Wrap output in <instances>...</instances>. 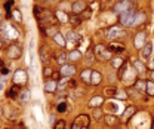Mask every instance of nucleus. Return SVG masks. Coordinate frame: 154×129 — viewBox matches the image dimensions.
<instances>
[{
	"instance_id": "obj_1",
	"label": "nucleus",
	"mask_w": 154,
	"mask_h": 129,
	"mask_svg": "<svg viewBox=\"0 0 154 129\" xmlns=\"http://www.w3.org/2000/svg\"><path fill=\"white\" fill-rule=\"evenodd\" d=\"M136 13H138V10H135L132 7L127 9V10H124V12H121L120 13V24L124 25V27H133L135 25Z\"/></svg>"
},
{
	"instance_id": "obj_2",
	"label": "nucleus",
	"mask_w": 154,
	"mask_h": 129,
	"mask_svg": "<svg viewBox=\"0 0 154 129\" xmlns=\"http://www.w3.org/2000/svg\"><path fill=\"white\" fill-rule=\"evenodd\" d=\"M71 129H89V116H84V114L78 116L74 120Z\"/></svg>"
},
{
	"instance_id": "obj_3",
	"label": "nucleus",
	"mask_w": 154,
	"mask_h": 129,
	"mask_svg": "<svg viewBox=\"0 0 154 129\" xmlns=\"http://www.w3.org/2000/svg\"><path fill=\"white\" fill-rule=\"evenodd\" d=\"M124 34H126V33H124V30H123L121 27H118V25L111 27V28L107 31V37H108V39H111V40L118 39V37H123Z\"/></svg>"
},
{
	"instance_id": "obj_4",
	"label": "nucleus",
	"mask_w": 154,
	"mask_h": 129,
	"mask_svg": "<svg viewBox=\"0 0 154 129\" xmlns=\"http://www.w3.org/2000/svg\"><path fill=\"white\" fill-rule=\"evenodd\" d=\"M130 3H132L130 0H120L118 3H115L114 6H113V12H115V13H121V12L130 9Z\"/></svg>"
},
{
	"instance_id": "obj_5",
	"label": "nucleus",
	"mask_w": 154,
	"mask_h": 129,
	"mask_svg": "<svg viewBox=\"0 0 154 129\" xmlns=\"http://www.w3.org/2000/svg\"><path fill=\"white\" fill-rule=\"evenodd\" d=\"M95 52H96V55H98L99 58H102V59H110V58H111V50H110V49L107 50L104 44H98L96 49H95Z\"/></svg>"
},
{
	"instance_id": "obj_6",
	"label": "nucleus",
	"mask_w": 154,
	"mask_h": 129,
	"mask_svg": "<svg viewBox=\"0 0 154 129\" xmlns=\"http://www.w3.org/2000/svg\"><path fill=\"white\" fill-rule=\"evenodd\" d=\"M61 76H64V77H70V76H73L74 73H76V67L74 65H71V64H64L62 67H61Z\"/></svg>"
},
{
	"instance_id": "obj_7",
	"label": "nucleus",
	"mask_w": 154,
	"mask_h": 129,
	"mask_svg": "<svg viewBox=\"0 0 154 129\" xmlns=\"http://www.w3.org/2000/svg\"><path fill=\"white\" fill-rule=\"evenodd\" d=\"M7 55H9V58H12V59L18 58V56L21 55V46H19V44H12V46L9 47V50H7Z\"/></svg>"
},
{
	"instance_id": "obj_8",
	"label": "nucleus",
	"mask_w": 154,
	"mask_h": 129,
	"mask_svg": "<svg viewBox=\"0 0 154 129\" xmlns=\"http://www.w3.org/2000/svg\"><path fill=\"white\" fill-rule=\"evenodd\" d=\"M25 82H27V74H25V71L18 70L16 74H15V83H16V85H24Z\"/></svg>"
},
{
	"instance_id": "obj_9",
	"label": "nucleus",
	"mask_w": 154,
	"mask_h": 129,
	"mask_svg": "<svg viewBox=\"0 0 154 129\" xmlns=\"http://www.w3.org/2000/svg\"><path fill=\"white\" fill-rule=\"evenodd\" d=\"M86 9V3L84 1H74L73 4H71V10L74 12V13H81L83 10Z\"/></svg>"
},
{
	"instance_id": "obj_10",
	"label": "nucleus",
	"mask_w": 154,
	"mask_h": 129,
	"mask_svg": "<svg viewBox=\"0 0 154 129\" xmlns=\"http://www.w3.org/2000/svg\"><path fill=\"white\" fill-rule=\"evenodd\" d=\"M145 46V33H138L135 36V47H144Z\"/></svg>"
},
{
	"instance_id": "obj_11",
	"label": "nucleus",
	"mask_w": 154,
	"mask_h": 129,
	"mask_svg": "<svg viewBox=\"0 0 154 129\" xmlns=\"http://www.w3.org/2000/svg\"><path fill=\"white\" fill-rule=\"evenodd\" d=\"M151 53H153V44H151L150 42L145 43V46L142 47V58L148 59V58L151 56Z\"/></svg>"
},
{
	"instance_id": "obj_12",
	"label": "nucleus",
	"mask_w": 154,
	"mask_h": 129,
	"mask_svg": "<svg viewBox=\"0 0 154 129\" xmlns=\"http://www.w3.org/2000/svg\"><path fill=\"white\" fill-rule=\"evenodd\" d=\"M102 102H104V98H102V96H93V98L89 101V105H90L92 108H98Z\"/></svg>"
},
{
	"instance_id": "obj_13",
	"label": "nucleus",
	"mask_w": 154,
	"mask_h": 129,
	"mask_svg": "<svg viewBox=\"0 0 154 129\" xmlns=\"http://www.w3.org/2000/svg\"><path fill=\"white\" fill-rule=\"evenodd\" d=\"M56 87H58L56 80H49V82H46V85H44V90H46V92H55Z\"/></svg>"
},
{
	"instance_id": "obj_14",
	"label": "nucleus",
	"mask_w": 154,
	"mask_h": 129,
	"mask_svg": "<svg viewBox=\"0 0 154 129\" xmlns=\"http://www.w3.org/2000/svg\"><path fill=\"white\" fill-rule=\"evenodd\" d=\"M133 67H135V71H138L139 74H144V73H145V70H147L145 64H144V62H141V61H135V62H133Z\"/></svg>"
},
{
	"instance_id": "obj_15",
	"label": "nucleus",
	"mask_w": 154,
	"mask_h": 129,
	"mask_svg": "<svg viewBox=\"0 0 154 129\" xmlns=\"http://www.w3.org/2000/svg\"><path fill=\"white\" fill-rule=\"evenodd\" d=\"M133 113H135V108H133L132 105H129V107H127V108H126V110L123 111V120H124V122H127V120L130 119V116H132Z\"/></svg>"
},
{
	"instance_id": "obj_16",
	"label": "nucleus",
	"mask_w": 154,
	"mask_h": 129,
	"mask_svg": "<svg viewBox=\"0 0 154 129\" xmlns=\"http://www.w3.org/2000/svg\"><path fill=\"white\" fill-rule=\"evenodd\" d=\"M145 87H147V82H144V80H136L135 89H136L139 93H144V92H145Z\"/></svg>"
},
{
	"instance_id": "obj_17",
	"label": "nucleus",
	"mask_w": 154,
	"mask_h": 129,
	"mask_svg": "<svg viewBox=\"0 0 154 129\" xmlns=\"http://www.w3.org/2000/svg\"><path fill=\"white\" fill-rule=\"evenodd\" d=\"M101 74L98 73V71H92V77H90V83L92 85H99V82H101Z\"/></svg>"
},
{
	"instance_id": "obj_18",
	"label": "nucleus",
	"mask_w": 154,
	"mask_h": 129,
	"mask_svg": "<svg viewBox=\"0 0 154 129\" xmlns=\"http://www.w3.org/2000/svg\"><path fill=\"white\" fill-rule=\"evenodd\" d=\"M90 77H92V71L87 68V70H83V73H81V79H83V82L84 83H90Z\"/></svg>"
},
{
	"instance_id": "obj_19",
	"label": "nucleus",
	"mask_w": 154,
	"mask_h": 129,
	"mask_svg": "<svg viewBox=\"0 0 154 129\" xmlns=\"http://www.w3.org/2000/svg\"><path fill=\"white\" fill-rule=\"evenodd\" d=\"M110 50H111V52H117V53H121V52H124V46H123V44H118V43H113V44L110 46Z\"/></svg>"
},
{
	"instance_id": "obj_20",
	"label": "nucleus",
	"mask_w": 154,
	"mask_h": 129,
	"mask_svg": "<svg viewBox=\"0 0 154 129\" xmlns=\"http://www.w3.org/2000/svg\"><path fill=\"white\" fill-rule=\"evenodd\" d=\"M56 18L59 19V22H67V21H70L68 15H67V13H64L62 10H56Z\"/></svg>"
},
{
	"instance_id": "obj_21",
	"label": "nucleus",
	"mask_w": 154,
	"mask_h": 129,
	"mask_svg": "<svg viewBox=\"0 0 154 129\" xmlns=\"http://www.w3.org/2000/svg\"><path fill=\"white\" fill-rule=\"evenodd\" d=\"M81 58V53L78 52V50H71L70 53H68V59H71V61H77V59H80Z\"/></svg>"
},
{
	"instance_id": "obj_22",
	"label": "nucleus",
	"mask_w": 154,
	"mask_h": 129,
	"mask_svg": "<svg viewBox=\"0 0 154 129\" xmlns=\"http://www.w3.org/2000/svg\"><path fill=\"white\" fill-rule=\"evenodd\" d=\"M53 39H55V42L58 43L59 46H65V39L62 37V34H59V33H56V34L53 36Z\"/></svg>"
},
{
	"instance_id": "obj_23",
	"label": "nucleus",
	"mask_w": 154,
	"mask_h": 129,
	"mask_svg": "<svg viewBox=\"0 0 154 129\" xmlns=\"http://www.w3.org/2000/svg\"><path fill=\"white\" fill-rule=\"evenodd\" d=\"M67 39H68V42H70V44L74 42H78L80 40V37L77 36L76 33H68V36H67Z\"/></svg>"
},
{
	"instance_id": "obj_24",
	"label": "nucleus",
	"mask_w": 154,
	"mask_h": 129,
	"mask_svg": "<svg viewBox=\"0 0 154 129\" xmlns=\"http://www.w3.org/2000/svg\"><path fill=\"white\" fill-rule=\"evenodd\" d=\"M144 19H145V15H144V13H141V12H138V13H136V18H135V25L142 24V22H144Z\"/></svg>"
},
{
	"instance_id": "obj_25",
	"label": "nucleus",
	"mask_w": 154,
	"mask_h": 129,
	"mask_svg": "<svg viewBox=\"0 0 154 129\" xmlns=\"http://www.w3.org/2000/svg\"><path fill=\"white\" fill-rule=\"evenodd\" d=\"M145 92H148V95H154V82H147Z\"/></svg>"
},
{
	"instance_id": "obj_26",
	"label": "nucleus",
	"mask_w": 154,
	"mask_h": 129,
	"mask_svg": "<svg viewBox=\"0 0 154 129\" xmlns=\"http://www.w3.org/2000/svg\"><path fill=\"white\" fill-rule=\"evenodd\" d=\"M21 101L22 102H28L30 101V90H24L21 93Z\"/></svg>"
},
{
	"instance_id": "obj_27",
	"label": "nucleus",
	"mask_w": 154,
	"mask_h": 129,
	"mask_svg": "<svg viewBox=\"0 0 154 129\" xmlns=\"http://www.w3.org/2000/svg\"><path fill=\"white\" fill-rule=\"evenodd\" d=\"M67 58H68V55H65V53H59V56H58V62H59L61 65H64L65 61H67Z\"/></svg>"
},
{
	"instance_id": "obj_28",
	"label": "nucleus",
	"mask_w": 154,
	"mask_h": 129,
	"mask_svg": "<svg viewBox=\"0 0 154 129\" xmlns=\"http://www.w3.org/2000/svg\"><path fill=\"white\" fill-rule=\"evenodd\" d=\"M56 110H58L59 113H64V111L67 110V104H65V102H59L58 107H56Z\"/></svg>"
},
{
	"instance_id": "obj_29",
	"label": "nucleus",
	"mask_w": 154,
	"mask_h": 129,
	"mask_svg": "<svg viewBox=\"0 0 154 129\" xmlns=\"http://www.w3.org/2000/svg\"><path fill=\"white\" fill-rule=\"evenodd\" d=\"M81 21H83V19H81V16H73V18H70V22H73L74 25H78Z\"/></svg>"
},
{
	"instance_id": "obj_30",
	"label": "nucleus",
	"mask_w": 154,
	"mask_h": 129,
	"mask_svg": "<svg viewBox=\"0 0 154 129\" xmlns=\"http://www.w3.org/2000/svg\"><path fill=\"white\" fill-rule=\"evenodd\" d=\"M105 122H107L108 125H114V123H115V117H114V116H110V114H108V116H105Z\"/></svg>"
},
{
	"instance_id": "obj_31",
	"label": "nucleus",
	"mask_w": 154,
	"mask_h": 129,
	"mask_svg": "<svg viewBox=\"0 0 154 129\" xmlns=\"http://www.w3.org/2000/svg\"><path fill=\"white\" fill-rule=\"evenodd\" d=\"M18 89H19V87H18V85L13 86V87H12V89L9 90V96H10V98H13V96L16 95V90H18Z\"/></svg>"
},
{
	"instance_id": "obj_32",
	"label": "nucleus",
	"mask_w": 154,
	"mask_h": 129,
	"mask_svg": "<svg viewBox=\"0 0 154 129\" xmlns=\"http://www.w3.org/2000/svg\"><path fill=\"white\" fill-rule=\"evenodd\" d=\"M64 128H65V120H59V122H56L53 129H64Z\"/></svg>"
},
{
	"instance_id": "obj_33",
	"label": "nucleus",
	"mask_w": 154,
	"mask_h": 129,
	"mask_svg": "<svg viewBox=\"0 0 154 129\" xmlns=\"http://www.w3.org/2000/svg\"><path fill=\"white\" fill-rule=\"evenodd\" d=\"M93 117H95L96 120H101V119H102V113H99V110L95 108V110H93Z\"/></svg>"
},
{
	"instance_id": "obj_34",
	"label": "nucleus",
	"mask_w": 154,
	"mask_h": 129,
	"mask_svg": "<svg viewBox=\"0 0 154 129\" xmlns=\"http://www.w3.org/2000/svg\"><path fill=\"white\" fill-rule=\"evenodd\" d=\"M81 13H83L81 19H84V18H90V13H92V12H90V9H84V10H83Z\"/></svg>"
},
{
	"instance_id": "obj_35",
	"label": "nucleus",
	"mask_w": 154,
	"mask_h": 129,
	"mask_svg": "<svg viewBox=\"0 0 154 129\" xmlns=\"http://www.w3.org/2000/svg\"><path fill=\"white\" fill-rule=\"evenodd\" d=\"M13 16H15V19H16L18 22H21V21H22V16H21L19 10H13Z\"/></svg>"
},
{
	"instance_id": "obj_36",
	"label": "nucleus",
	"mask_w": 154,
	"mask_h": 129,
	"mask_svg": "<svg viewBox=\"0 0 154 129\" xmlns=\"http://www.w3.org/2000/svg\"><path fill=\"white\" fill-rule=\"evenodd\" d=\"M43 74H44V77H50V76H53V73H52V68H44V71H43Z\"/></svg>"
},
{
	"instance_id": "obj_37",
	"label": "nucleus",
	"mask_w": 154,
	"mask_h": 129,
	"mask_svg": "<svg viewBox=\"0 0 154 129\" xmlns=\"http://www.w3.org/2000/svg\"><path fill=\"white\" fill-rule=\"evenodd\" d=\"M123 73H126V64H123L121 65V68H120V71H118V77L123 80Z\"/></svg>"
},
{
	"instance_id": "obj_38",
	"label": "nucleus",
	"mask_w": 154,
	"mask_h": 129,
	"mask_svg": "<svg viewBox=\"0 0 154 129\" xmlns=\"http://www.w3.org/2000/svg\"><path fill=\"white\" fill-rule=\"evenodd\" d=\"M67 83H68V77H64V79H62V80H61V82H59V87H64V86L67 85Z\"/></svg>"
},
{
	"instance_id": "obj_39",
	"label": "nucleus",
	"mask_w": 154,
	"mask_h": 129,
	"mask_svg": "<svg viewBox=\"0 0 154 129\" xmlns=\"http://www.w3.org/2000/svg\"><path fill=\"white\" fill-rule=\"evenodd\" d=\"M105 92H107L108 95H115V93H117V90H115L114 87H113V89H110V87H108V89H105Z\"/></svg>"
},
{
	"instance_id": "obj_40",
	"label": "nucleus",
	"mask_w": 154,
	"mask_h": 129,
	"mask_svg": "<svg viewBox=\"0 0 154 129\" xmlns=\"http://www.w3.org/2000/svg\"><path fill=\"white\" fill-rule=\"evenodd\" d=\"M9 73H10V70H9V68H7V67H1V74H3V76H4V74H6V76H7V74H9Z\"/></svg>"
},
{
	"instance_id": "obj_41",
	"label": "nucleus",
	"mask_w": 154,
	"mask_h": 129,
	"mask_svg": "<svg viewBox=\"0 0 154 129\" xmlns=\"http://www.w3.org/2000/svg\"><path fill=\"white\" fill-rule=\"evenodd\" d=\"M115 96H117V98H120V99H124V98H126V93H124V92H117V93H115Z\"/></svg>"
},
{
	"instance_id": "obj_42",
	"label": "nucleus",
	"mask_w": 154,
	"mask_h": 129,
	"mask_svg": "<svg viewBox=\"0 0 154 129\" xmlns=\"http://www.w3.org/2000/svg\"><path fill=\"white\" fill-rule=\"evenodd\" d=\"M92 61H93V55H92V53H87V59H86V62H87V64H92Z\"/></svg>"
},
{
	"instance_id": "obj_43",
	"label": "nucleus",
	"mask_w": 154,
	"mask_h": 129,
	"mask_svg": "<svg viewBox=\"0 0 154 129\" xmlns=\"http://www.w3.org/2000/svg\"><path fill=\"white\" fill-rule=\"evenodd\" d=\"M120 62H121L120 59H114V61H113V65H114V67H118V65H120Z\"/></svg>"
},
{
	"instance_id": "obj_44",
	"label": "nucleus",
	"mask_w": 154,
	"mask_h": 129,
	"mask_svg": "<svg viewBox=\"0 0 154 129\" xmlns=\"http://www.w3.org/2000/svg\"><path fill=\"white\" fill-rule=\"evenodd\" d=\"M55 116H50V125H53V122H55V119H53Z\"/></svg>"
},
{
	"instance_id": "obj_45",
	"label": "nucleus",
	"mask_w": 154,
	"mask_h": 129,
	"mask_svg": "<svg viewBox=\"0 0 154 129\" xmlns=\"http://www.w3.org/2000/svg\"><path fill=\"white\" fill-rule=\"evenodd\" d=\"M150 68H151V70H154V61L151 62V64H150Z\"/></svg>"
},
{
	"instance_id": "obj_46",
	"label": "nucleus",
	"mask_w": 154,
	"mask_h": 129,
	"mask_svg": "<svg viewBox=\"0 0 154 129\" xmlns=\"http://www.w3.org/2000/svg\"><path fill=\"white\" fill-rule=\"evenodd\" d=\"M151 80H154V70H153V73H151Z\"/></svg>"
},
{
	"instance_id": "obj_47",
	"label": "nucleus",
	"mask_w": 154,
	"mask_h": 129,
	"mask_svg": "<svg viewBox=\"0 0 154 129\" xmlns=\"http://www.w3.org/2000/svg\"><path fill=\"white\" fill-rule=\"evenodd\" d=\"M1 89H3V83L0 82V90H1Z\"/></svg>"
},
{
	"instance_id": "obj_48",
	"label": "nucleus",
	"mask_w": 154,
	"mask_h": 129,
	"mask_svg": "<svg viewBox=\"0 0 154 129\" xmlns=\"http://www.w3.org/2000/svg\"><path fill=\"white\" fill-rule=\"evenodd\" d=\"M153 129H154V123H153Z\"/></svg>"
}]
</instances>
